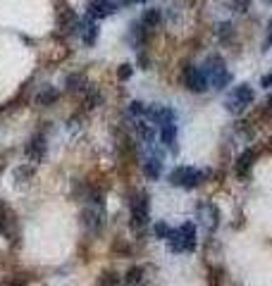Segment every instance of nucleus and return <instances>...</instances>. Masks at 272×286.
Returning <instances> with one entry per match:
<instances>
[{
  "label": "nucleus",
  "instance_id": "nucleus-19",
  "mask_svg": "<svg viewBox=\"0 0 272 286\" xmlns=\"http://www.w3.org/2000/svg\"><path fill=\"white\" fill-rule=\"evenodd\" d=\"M96 36H98V26H96V24L84 26V43H86V46H93V43H96Z\"/></svg>",
  "mask_w": 272,
  "mask_h": 286
},
{
  "label": "nucleus",
  "instance_id": "nucleus-26",
  "mask_svg": "<svg viewBox=\"0 0 272 286\" xmlns=\"http://www.w3.org/2000/svg\"><path fill=\"white\" fill-rule=\"evenodd\" d=\"M129 110H131V115H146L148 107H144V103H139V100H134V103L129 105Z\"/></svg>",
  "mask_w": 272,
  "mask_h": 286
},
{
  "label": "nucleus",
  "instance_id": "nucleus-15",
  "mask_svg": "<svg viewBox=\"0 0 272 286\" xmlns=\"http://www.w3.org/2000/svg\"><path fill=\"white\" fill-rule=\"evenodd\" d=\"M144 172H146V177H148V179H160V172H163V162L158 160V158H150V160H146Z\"/></svg>",
  "mask_w": 272,
  "mask_h": 286
},
{
  "label": "nucleus",
  "instance_id": "nucleus-21",
  "mask_svg": "<svg viewBox=\"0 0 272 286\" xmlns=\"http://www.w3.org/2000/svg\"><path fill=\"white\" fill-rule=\"evenodd\" d=\"M117 284H120V277L115 272H105L100 277V286H117Z\"/></svg>",
  "mask_w": 272,
  "mask_h": 286
},
{
  "label": "nucleus",
  "instance_id": "nucleus-24",
  "mask_svg": "<svg viewBox=\"0 0 272 286\" xmlns=\"http://www.w3.org/2000/svg\"><path fill=\"white\" fill-rule=\"evenodd\" d=\"M131 74H134V67H131V65H122V67L117 70V79H120V81H127Z\"/></svg>",
  "mask_w": 272,
  "mask_h": 286
},
{
  "label": "nucleus",
  "instance_id": "nucleus-18",
  "mask_svg": "<svg viewBox=\"0 0 272 286\" xmlns=\"http://www.w3.org/2000/svg\"><path fill=\"white\" fill-rule=\"evenodd\" d=\"M84 84H86L84 74H70V76H67V89H70V91L84 89Z\"/></svg>",
  "mask_w": 272,
  "mask_h": 286
},
{
  "label": "nucleus",
  "instance_id": "nucleus-31",
  "mask_svg": "<svg viewBox=\"0 0 272 286\" xmlns=\"http://www.w3.org/2000/svg\"><path fill=\"white\" fill-rule=\"evenodd\" d=\"M7 286H24V284H19V282H12V284H7Z\"/></svg>",
  "mask_w": 272,
  "mask_h": 286
},
{
  "label": "nucleus",
  "instance_id": "nucleus-3",
  "mask_svg": "<svg viewBox=\"0 0 272 286\" xmlns=\"http://www.w3.org/2000/svg\"><path fill=\"white\" fill-rule=\"evenodd\" d=\"M0 234H2L5 238H10V241H15L19 236L17 217H15V213H12L5 203H0Z\"/></svg>",
  "mask_w": 272,
  "mask_h": 286
},
{
  "label": "nucleus",
  "instance_id": "nucleus-10",
  "mask_svg": "<svg viewBox=\"0 0 272 286\" xmlns=\"http://www.w3.org/2000/svg\"><path fill=\"white\" fill-rule=\"evenodd\" d=\"M57 98H60V91L53 89V86H46L43 91H38L36 95V105L38 107H50L57 103Z\"/></svg>",
  "mask_w": 272,
  "mask_h": 286
},
{
  "label": "nucleus",
  "instance_id": "nucleus-2",
  "mask_svg": "<svg viewBox=\"0 0 272 286\" xmlns=\"http://www.w3.org/2000/svg\"><path fill=\"white\" fill-rule=\"evenodd\" d=\"M253 100H255V91L251 89L248 84H241V86L234 89V95H232V100L227 103V110H229V112H244V107H248Z\"/></svg>",
  "mask_w": 272,
  "mask_h": 286
},
{
  "label": "nucleus",
  "instance_id": "nucleus-17",
  "mask_svg": "<svg viewBox=\"0 0 272 286\" xmlns=\"http://www.w3.org/2000/svg\"><path fill=\"white\" fill-rule=\"evenodd\" d=\"M141 277H144V267H131L124 274V284L127 286H136L139 282H141Z\"/></svg>",
  "mask_w": 272,
  "mask_h": 286
},
{
  "label": "nucleus",
  "instance_id": "nucleus-11",
  "mask_svg": "<svg viewBox=\"0 0 272 286\" xmlns=\"http://www.w3.org/2000/svg\"><path fill=\"white\" fill-rule=\"evenodd\" d=\"M253 160H255L253 150H244V153L236 158V172H239V177H244V174L253 167Z\"/></svg>",
  "mask_w": 272,
  "mask_h": 286
},
{
  "label": "nucleus",
  "instance_id": "nucleus-28",
  "mask_svg": "<svg viewBox=\"0 0 272 286\" xmlns=\"http://www.w3.org/2000/svg\"><path fill=\"white\" fill-rule=\"evenodd\" d=\"M260 84H263L265 89H270V86H272V74H265V76L260 79Z\"/></svg>",
  "mask_w": 272,
  "mask_h": 286
},
{
  "label": "nucleus",
  "instance_id": "nucleus-20",
  "mask_svg": "<svg viewBox=\"0 0 272 286\" xmlns=\"http://www.w3.org/2000/svg\"><path fill=\"white\" fill-rule=\"evenodd\" d=\"M184 172H186V167H184V165H181V167H174V169L170 172V184H172V186H179Z\"/></svg>",
  "mask_w": 272,
  "mask_h": 286
},
{
  "label": "nucleus",
  "instance_id": "nucleus-6",
  "mask_svg": "<svg viewBox=\"0 0 272 286\" xmlns=\"http://www.w3.org/2000/svg\"><path fill=\"white\" fill-rule=\"evenodd\" d=\"M115 10H117V5L112 0H91V5H89V15L93 19L110 17Z\"/></svg>",
  "mask_w": 272,
  "mask_h": 286
},
{
  "label": "nucleus",
  "instance_id": "nucleus-22",
  "mask_svg": "<svg viewBox=\"0 0 272 286\" xmlns=\"http://www.w3.org/2000/svg\"><path fill=\"white\" fill-rule=\"evenodd\" d=\"M153 232H155V236H158V238H167V236H170V232H172V229H170V227H167L165 222H158V224L153 227Z\"/></svg>",
  "mask_w": 272,
  "mask_h": 286
},
{
  "label": "nucleus",
  "instance_id": "nucleus-5",
  "mask_svg": "<svg viewBox=\"0 0 272 286\" xmlns=\"http://www.w3.org/2000/svg\"><path fill=\"white\" fill-rule=\"evenodd\" d=\"M24 153H26V158H31L34 162H41L46 158V136L43 134H34L31 141L26 143Z\"/></svg>",
  "mask_w": 272,
  "mask_h": 286
},
{
  "label": "nucleus",
  "instance_id": "nucleus-9",
  "mask_svg": "<svg viewBox=\"0 0 272 286\" xmlns=\"http://www.w3.org/2000/svg\"><path fill=\"white\" fill-rule=\"evenodd\" d=\"M205 177H208V172H200V169H194V167H186V172H184V177H181L179 186H184V189H196Z\"/></svg>",
  "mask_w": 272,
  "mask_h": 286
},
{
  "label": "nucleus",
  "instance_id": "nucleus-4",
  "mask_svg": "<svg viewBox=\"0 0 272 286\" xmlns=\"http://www.w3.org/2000/svg\"><path fill=\"white\" fill-rule=\"evenodd\" d=\"M148 222V196L139 193L131 200V224L134 227H144Z\"/></svg>",
  "mask_w": 272,
  "mask_h": 286
},
{
  "label": "nucleus",
  "instance_id": "nucleus-23",
  "mask_svg": "<svg viewBox=\"0 0 272 286\" xmlns=\"http://www.w3.org/2000/svg\"><path fill=\"white\" fill-rule=\"evenodd\" d=\"M218 34L222 36V38H232V36H234V26H232L229 22H224V24L218 26Z\"/></svg>",
  "mask_w": 272,
  "mask_h": 286
},
{
  "label": "nucleus",
  "instance_id": "nucleus-8",
  "mask_svg": "<svg viewBox=\"0 0 272 286\" xmlns=\"http://www.w3.org/2000/svg\"><path fill=\"white\" fill-rule=\"evenodd\" d=\"M177 232H179V236H181V246H184V250H194L196 248V227H194L191 222L181 224Z\"/></svg>",
  "mask_w": 272,
  "mask_h": 286
},
{
  "label": "nucleus",
  "instance_id": "nucleus-13",
  "mask_svg": "<svg viewBox=\"0 0 272 286\" xmlns=\"http://www.w3.org/2000/svg\"><path fill=\"white\" fill-rule=\"evenodd\" d=\"M160 139H163L165 145H170L172 150L177 148V126H174V122L172 124H165L163 131H160Z\"/></svg>",
  "mask_w": 272,
  "mask_h": 286
},
{
  "label": "nucleus",
  "instance_id": "nucleus-12",
  "mask_svg": "<svg viewBox=\"0 0 272 286\" xmlns=\"http://www.w3.org/2000/svg\"><path fill=\"white\" fill-rule=\"evenodd\" d=\"M81 224L96 232V229H100V227H103V214L93 213V210H84V213H81Z\"/></svg>",
  "mask_w": 272,
  "mask_h": 286
},
{
  "label": "nucleus",
  "instance_id": "nucleus-1",
  "mask_svg": "<svg viewBox=\"0 0 272 286\" xmlns=\"http://www.w3.org/2000/svg\"><path fill=\"white\" fill-rule=\"evenodd\" d=\"M181 79H184V86L189 91H194V93H203V91L208 89V74L198 67H194V65H186L184 72H181Z\"/></svg>",
  "mask_w": 272,
  "mask_h": 286
},
{
  "label": "nucleus",
  "instance_id": "nucleus-25",
  "mask_svg": "<svg viewBox=\"0 0 272 286\" xmlns=\"http://www.w3.org/2000/svg\"><path fill=\"white\" fill-rule=\"evenodd\" d=\"M248 7H251V0H234L232 2V10L234 12H246Z\"/></svg>",
  "mask_w": 272,
  "mask_h": 286
},
{
  "label": "nucleus",
  "instance_id": "nucleus-30",
  "mask_svg": "<svg viewBox=\"0 0 272 286\" xmlns=\"http://www.w3.org/2000/svg\"><path fill=\"white\" fill-rule=\"evenodd\" d=\"M268 112H272V98L268 100Z\"/></svg>",
  "mask_w": 272,
  "mask_h": 286
},
{
  "label": "nucleus",
  "instance_id": "nucleus-14",
  "mask_svg": "<svg viewBox=\"0 0 272 286\" xmlns=\"http://www.w3.org/2000/svg\"><path fill=\"white\" fill-rule=\"evenodd\" d=\"M160 19H163L160 10H158V7H150V10H146V12H144L141 24H144L146 29H153V26H158V24H160Z\"/></svg>",
  "mask_w": 272,
  "mask_h": 286
},
{
  "label": "nucleus",
  "instance_id": "nucleus-27",
  "mask_svg": "<svg viewBox=\"0 0 272 286\" xmlns=\"http://www.w3.org/2000/svg\"><path fill=\"white\" fill-rule=\"evenodd\" d=\"M270 43H272V19L268 22V38H265V48H268ZM265 48H263V50H265Z\"/></svg>",
  "mask_w": 272,
  "mask_h": 286
},
{
  "label": "nucleus",
  "instance_id": "nucleus-29",
  "mask_svg": "<svg viewBox=\"0 0 272 286\" xmlns=\"http://www.w3.org/2000/svg\"><path fill=\"white\" fill-rule=\"evenodd\" d=\"M139 65H144V70H148V57L146 55H139Z\"/></svg>",
  "mask_w": 272,
  "mask_h": 286
},
{
  "label": "nucleus",
  "instance_id": "nucleus-32",
  "mask_svg": "<svg viewBox=\"0 0 272 286\" xmlns=\"http://www.w3.org/2000/svg\"><path fill=\"white\" fill-rule=\"evenodd\" d=\"M131 2H146V0H131Z\"/></svg>",
  "mask_w": 272,
  "mask_h": 286
},
{
  "label": "nucleus",
  "instance_id": "nucleus-33",
  "mask_svg": "<svg viewBox=\"0 0 272 286\" xmlns=\"http://www.w3.org/2000/svg\"><path fill=\"white\" fill-rule=\"evenodd\" d=\"M268 2H272V0H268Z\"/></svg>",
  "mask_w": 272,
  "mask_h": 286
},
{
  "label": "nucleus",
  "instance_id": "nucleus-16",
  "mask_svg": "<svg viewBox=\"0 0 272 286\" xmlns=\"http://www.w3.org/2000/svg\"><path fill=\"white\" fill-rule=\"evenodd\" d=\"M57 22L60 24H65V29L67 26H74L76 24V17H74V12L70 7H60V12H57Z\"/></svg>",
  "mask_w": 272,
  "mask_h": 286
},
{
  "label": "nucleus",
  "instance_id": "nucleus-7",
  "mask_svg": "<svg viewBox=\"0 0 272 286\" xmlns=\"http://www.w3.org/2000/svg\"><path fill=\"white\" fill-rule=\"evenodd\" d=\"M146 115L160 126L172 124V122H174V112H172L170 107H150V110H146Z\"/></svg>",
  "mask_w": 272,
  "mask_h": 286
}]
</instances>
